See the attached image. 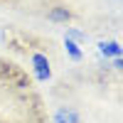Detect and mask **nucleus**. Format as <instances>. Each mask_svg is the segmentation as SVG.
Masks as SVG:
<instances>
[{
    "label": "nucleus",
    "instance_id": "0eeeda50",
    "mask_svg": "<svg viewBox=\"0 0 123 123\" xmlns=\"http://www.w3.org/2000/svg\"><path fill=\"white\" fill-rule=\"evenodd\" d=\"M113 69H116V71H121V69H123V59H121V57H116V59H113Z\"/></svg>",
    "mask_w": 123,
    "mask_h": 123
},
{
    "label": "nucleus",
    "instance_id": "f257e3e1",
    "mask_svg": "<svg viewBox=\"0 0 123 123\" xmlns=\"http://www.w3.org/2000/svg\"><path fill=\"white\" fill-rule=\"evenodd\" d=\"M32 67H35V76L39 81H47L52 76V69H49V59L44 54H32Z\"/></svg>",
    "mask_w": 123,
    "mask_h": 123
},
{
    "label": "nucleus",
    "instance_id": "39448f33",
    "mask_svg": "<svg viewBox=\"0 0 123 123\" xmlns=\"http://www.w3.org/2000/svg\"><path fill=\"white\" fill-rule=\"evenodd\" d=\"M64 44H67L69 57L74 59V62H79V59H81V49H79V44H76V42H71V39H64Z\"/></svg>",
    "mask_w": 123,
    "mask_h": 123
},
{
    "label": "nucleus",
    "instance_id": "7ed1b4c3",
    "mask_svg": "<svg viewBox=\"0 0 123 123\" xmlns=\"http://www.w3.org/2000/svg\"><path fill=\"white\" fill-rule=\"evenodd\" d=\"M98 54L106 59H116V57H121V44L118 42H98Z\"/></svg>",
    "mask_w": 123,
    "mask_h": 123
},
{
    "label": "nucleus",
    "instance_id": "423d86ee",
    "mask_svg": "<svg viewBox=\"0 0 123 123\" xmlns=\"http://www.w3.org/2000/svg\"><path fill=\"white\" fill-rule=\"evenodd\" d=\"M67 39H71V42H84L86 35L81 32V30H76V27H67Z\"/></svg>",
    "mask_w": 123,
    "mask_h": 123
},
{
    "label": "nucleus",
    "instance_id": "f03ea898",
    "mask_svg": "<svg viewBox=\"0 0 123 123\" xmlns=\"http://www.w3.org/2000/svg\"><path fill=\"white\" fill-rule=\"evenodd\" d=\"M54 123H81V116L71 106H59L54 111Z\"/></svg>",
    "mask_w": 123,
    "mask_h": 123
},
{
    "label": "nucleus",
    "instance_id": "20e7f679",
    "mask_svg": "<svg viewBox=\"0 0 123 123\" xmlns=\"http://www.w3.org/2000/svg\"><path fill=\"white\" fill-rule=\"evenodd\" d=\"M47 17L52 20V22H64V25H67L69 20H71V12H69L67 7L57 5V7H52V10H49V12H47Z\"/></svg>",
    "mask_w": 123,
    "mask_h": 123
}]
</instances>
